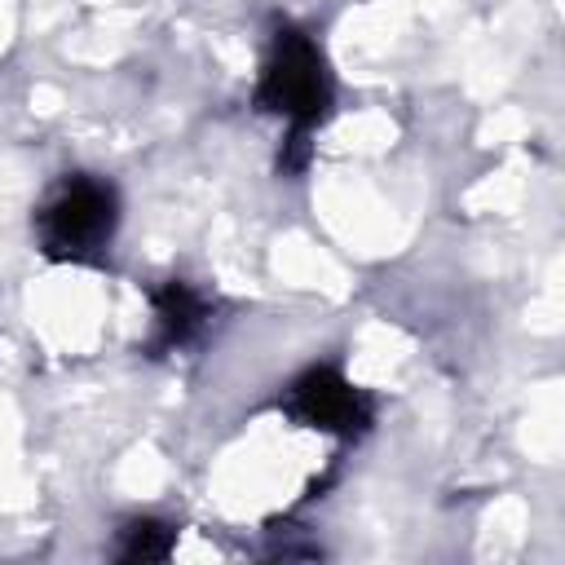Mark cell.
<instances>
[{
  "mask_svg": "<svg viewBox=\"0 0 565 565\" xmlns=\"http://www.w3.org/2000/svg\"><path fill=\"white\" fill-rule=\"evenodd\" d=\"M35 234L53 260H97L115 234V190L93 177H66L40 207Z\"/></svg>",
  "mask_w": 565,
  "mask_h": 565,
  "instance_id": "6da1fadb",
  "label": "cell"
},
{
  "mask_svg": "<svg viewBox=\"0 0 565 565\" xmlns=\"http://www.w3.org/2000/svg\"><path fill=\"white\" fill-rule=\"evenodd\" d=\"M260 106L278 110L291 132H309L327 106H331V79L322 66V53L313 49V40L296 26H282L269 44L265 57V75H260Z\"/></svg>",
  "mask_w": 565,
  "mask_h": 565,
  "instance_id": "7a4b0ae2",
  "label": "cell"
},
{
  "mask_svg": "<svg viewBox=\"0 0 565 565\" xmlns=\"http://www.w3.org/2000/svg\"><path fill=\"white\" fill-rule=\"evenodd\" d=\"M287 411L300 424L322 428V433H340V437H353L371 424V402L331 366L305 371L287 393Z\"/></svg>",
  "mask_w": 565,
  "mask_h": 565,
  "instance_id": "3957f363",
  "label": "cell"
},
{
  "mask_svg": "<svg viewBox=\"0 0 565 565\" xmlns=\"http://www.w3.org/2000/svg\"><path fill=\"white\" fill-rule=\"evenodd\" d=\"M203 318H207V305L199 300L194 287H185V282L159 287L154 291V340H150V349H177V344H185L203 327Z\"/></svg>",
  "mask_w": 565,
  "mask_h": 565,
  "instance_id": "277c9868",
  "label": "cell"
},
{
  "mask_svg": "<svg viewBox=\"0 0 565 565\" xmlns=\"http://www.w3.org/2000/svg\"><path fill=\"white\" fill-rule=\"evenodd\" d=\"M172 552V530L163 521H128L119 539V561H163Z\"/></svg>",
  "mask_w": 565,
  "mask_h": 565,
  "instance_id": "5b68a950",
  "label": "cell"
}]
</instances>
